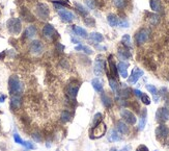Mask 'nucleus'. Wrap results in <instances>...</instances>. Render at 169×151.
<instances>
[{
	"label": "nucleus",
	"mask_w": 169,
	"mask_h": 151,
	"mask_svg": "<svg viewBox=\"0 0 169 151\" xmlns=\"http://www.w3.org/2000/svg\"><path fill=\"white\" fill-rule=\"evenodd\" d=\"M117 26L122 27V28H127V27H129V22H128V20H126V19L119 20V22H118V25H117Z\"/></svg>",
	"instance_id": "nucleus-41"
},
{
	"label": "nucleus",
	"mask_w": 169,
	"mask_h": 151,
	"mask_svg": "<svg viewBox=\"0 0 169 151\" xmlns=\"http://www.w3.org/2000/svg\"><path fill=\"white\" fill-rule=\"evenodd\" d=\"M142 75H143V71H142V70L139 69V68H134V69H133V71H132V73H131L130 77L128 78L129 84H136V82L138 81V79H139L140 77L142 76Z\"/></svg>",
	"instance_id": "nucleus-10"
},
{
	"label": "nucleus",
	"mask_w": 169,
	"mask_h": 151,
	"mask_svg": "<svg viewBox=\"0 0 169 151\" xmlns=\"http://www.w3.org/2000/svg\"><path fill=\"white\" fill-rule=\"evenodd\" d=\"M150 22L153 25H157L159 23V16H157V15H153V16H150Z\"/></svg>",
	"instance_id": "nucleus-43"
},
{
	"label": "nucleus",
	"mask_w": 169,
	"mask_h": 151,
	"mask_svg": "<svg viewBox=\"0 0 169 151\" xmlns=\"http://www.w3.org/2000/svg\"><path fill=\"white\" fill-rule=\"evenodd\" d=\"M73 31H74L75 34H77L78 37H81V38H83V39L87 38V31L80 26H74L73 27Z\"/></svg>",
	"instance_id": "nucleus-22"
},
{
	"label": "nucleus",
	"mask_w": 169,
	"mask_h": 151,
	"mask_svg": "<svg viewBox=\"0 0 169 151\" xmlns=\"http://www.w3.org/2000/svg\"><path fill=\"white\" fill-rule=\"evenodd\" d=\"M91 84H92V88L95 89V92L98 93H102L103 92V82L102 80H100L99 78H93L91 80Z\"/></svg>",
	"instance_id": "nucleus-19"
},
{
	"label": "nucleus",
	"mask_w": 169,
	"mask_h": 151,
	"mask_svg": "<svg viewBox=\"0 0 169 151\" xmlns=\"http://www.w3.org/2000/svg\"><path fill=\"white\" fill-rule=\"evenodd\" d=\"M101 99H102V102H103V104H104L105 107L110 109V107L112 106V99H111V98L108 96L107 94L103 93L102 96H101Z\"/></svg>",
	"instance_id": "nucleus-23"
},
{
	"label": "nucleus",
	"mask_w": 169,
	"mask_h": 151,
	"mask_svg": "<svg viewBox=\"0 0 169 151\" xmlns=\"http://www.w3.org/2000/svg\"><path fill=\"white\" fill-rule=\"evenodd\" d=\"M156 135H157L158 139L161 140L167 139L169 135V128L165 124H160L156 128Z\"/></svg>",
	"instance_id": "nucleus-9"
},
{
	"label": "nucleus",
	"mask_w": 169,
	"mask_h": 151,
	"mask_svg": "<svg viewBox=\"0 0 169 151\" xmlns=\"http://www.w3.org/2000/svg\"><path fill=\"white\" fill-rule=\"evenodd\" d=\"M107 130V126H106L105 123L101 122L100 124H98L97 126L92 127L91 132H90V138L91 139H100L106 133Z\"/></svg>",
	"instance_id": "nucleus-2"
},
{
	"label": "nucleus",
	"mask_w": 169,
	"mask_h": 151,
	"mask_svg": "<svg viewBox=\"0 0 169 151\" xmlns=\"http://www.w3.org/2000/svg\"><path fill=\"white\" fill-rule=\"evenodd\" d=\"M72 42H74L75 44H79V43H80L77 39H75V38H72Z\"/></svg>",
	"instance_id": "nucleus-51"
},
{
	"label": "nucleus",
	"mask_w": 169,
	"mask_h": 151,
	"mask_svg": "<svg viewBox=\"0 0 169 151\" xmlns=\"http://www.w3.org/2000/svg\"><path fill=\"white\" fill-rule=\"evenodd\" d=\"M75 7H76L77 11L79 12L81 15H83V16H87V15H88V9H85V7L82 5V4L78 3V2H75Z\"/></svg>",
	"instance_id": "nucleus-32"
},
{
	"label": "nucleus",
	"mask_w": 169,
	"mask_h": 151,
	"mask_svg": "<svg viewBox=\"0 0 169 151\" xmlns=\"http://www.w3.org/2000/svg\"><path fill=\"white\" fill-rule=\"evenodd\" d=\"M131 91L130 89H128V88H125V89H122V90H119V91H117V95H118V97L119 98H122V99H127V98L130 97V95H131Z\"/></svg>",
	"instance_id": "nucleus-28"
},
{
	"label": "nucleus",
	"mask_w": 169,
	"mask_h": 151,
	"mask_svg": "<svg viewBox=\"0 0 169 151\" xmlns=\"http://www.w3.org/2000/svg\"><path fill=\"white\" fill-rule=\"evenodd\" d=\"M107 21H108V23H109L110 26L116 27L117 25H118V22H119V19L117 18L116 15H114V14H109V15L107 16Z\"/></svg>",
	"instance_id": "nucleus-20"
},
{
	"label": "nucleus",
	"mask_w": 169,
	"mask_h": 151,
	"mask_svg": "<svg viewBox=\"0 0 169 151\" xmlns=\"http://www.w3.org/2000/svg\"><path fill=\"white\" fill-rule=\"evenodd\" d=\"M109 84H110V88L112 89L113 92L116 93L117 91H118V84H117L116 79L111 78V77H109Z\"/></svg>",
	"instance_id": "nucleus-36"
},
{
	"label": "nucleus",
	"mask_w": 169,
	"mask_h": 151,
	"mask_svg": "<svg viewBox=\"0 0 169 151\" xmlns=\"http://www.w3.org/2000/svg\"><path fill=\"white\" fill-rule=\"evenodd\" d=\"M103 120V115L101 114V113H97V114L95 115V117H93V121H92V127L97 126L98 124H100L101 122H102Z\"/></svg>",
	"instance_id": "nucleus-34"
},
{
	"label": "nucleus",
	"mask_w": 169,
	"mask_h": 151,
	"mask_svg": "<svg viewBox=\"0 0 169 151\" xmlns=\"http://www.w3.org/2000/svg\"><path fill=\"white\" fill-rule=\"evenodd\" d=\"M89 39L95 43H101L104 41V37H103V34H100V32H91V34H89Z\"/></svg>",
	"instance_id": "nucleus-25"
},
{
	"label": "nucleus",
	"mask_w": 169,
	"mask_h": 151,
	"mask_svg": "<svg viewBox=\"0 0 169 151\" xmlns=\"http://www.w3.org/2000/svg\"><path fill=\"white\" fill-rule=\"evenodd\" d=\"M24 147L28 148V149H34V145L32 144L31 142H26V141H24V144H23Z\"/></svg>",
	"instance_id": "nucleus-44"
},
{
	"label": "nucleus",
	"mask_w": 169,
	"mask_h": 151,
	"mask_svg": "<svg viewBox=\"0 0 169 151\" xmlns=\"http://www.w3.org/2000/svg\"><path fill=\"white\" fill-rule=\"evenodd\" d=\"M55 34V29L51 24H46L43 28V36L47 39H52Z\"/></svg>",
	"instance_id": "nucleus-13"
},
{
	"label": "nucleus",
	"mask_w": 169,
	"mask_h": 151,
	"mask_svg": "<svg viewBox=\"0 0 169 151\" xmlns=\"http://www.w3.org/2000/svg\"><path fill=\"white\" fill-rule=\"evenodd\" d=\"M122 140V135L116 129H111L110 133L108 135V141L109 142H118Z\"/></svg>",
	"instance_id": "nucleus-18"
},
{
	"label": "nucleus",
	"mask_w": 169,
	"mask_h": 151,
	"mask_svg": "<svg viewBox=\"0 0 169 151\" xmlns=\"http://www.w3.org/2000/svg\"><path fill=\"white\" fill-rule=\"evenodd\" d=\"M78 91H79V84H71L69 87L67 88V96H69L70 98L75 99V98L77 97Z\"/></svg>",
	"instance_id": "nucleus-14"
},
{
	"label": "nucleus",
	"mask_w": 169,
	"mask_h": 151,
	"mask_svg": "<svg viewBox=\"0 0 169 151\" xmlns=\"http://www.w3.org/2000/svg\"><path fill=\"white\" fill-rule=\"evenodd\" d=\"M35 34H36V28H35V26H33V25H30L25 30V36H26V38H28V39L34 38Z\"/></svg>",
	"instance_id": "nucleus-24"
},
{
	"label": "nucleus",
	"mask_w": 169,
	"mask_h": 151,
	"mask_svg": "<svg viewBox=\"0 0 169 151\" xmlns=\"http://www.w3.org/2000/svg\"><path fill=\"white\" fill-rule=\"evenodd\" d=\"M14 140H15V142L18 143V144H20V145L23 146V144H24V141L22 140L21 138H20V135H18V133H14Z\"/></svg>",
	"instance_id": "nucleus-42"
},
{
	"label": "nucleus",
	"mask_w": 169,
	"mask_h": 151,
	"mask_svg": "<svg viewBox=\"0 0 169 151\" xmlns=\"http://www.w3.org/2000/svg\"><path fill=\"white\" fill-rule=\"evenodd\" d=\"M85 3L88 9H95V0H85Z\"/></svg>",
	"instance_id": "nucleus-40"
},
{
	"label": "nucleus",
	"mask_w": 169,
	"mask_h": 151,
	"mask_svg": "<svg viewBox=\"0 0 169 151\" xmlns=\"http://www.w3.org/2000/svg\"><path fill=\"white\" fill-rule=\"evenodd\" d=\"M110 151H120V150H118V149H116L115 147H113V148H111Z\"/></svg>",
	"instance_id": "nucleus-52"
},
{
	"label": "nucleus",
	"mask_w": 169,
	"mask_h": 151,
	"mask_svg": "<svg viewBox=\"0 0 169 151\" xmlns=\"http://www.w3.org/2000/svg\"><path fill=\"white\" fill-rule=\"evenodd\" d=\"M136 151H150V150H148V148L146 147L145 145H140L139 147L137 148V150Z\"/></svg>",
	"instance_id": "nucleus-46"
},
{
	"label": "nucleus",
	"mask_w": 169,
	"mask_h": 151,
	"mask_svg": "<svg viewBox=\"0 0 169 151\" xmlns=\"http://www.w3.org/2000/svg\"><path fill=\"white\" fill-rule=\"evenodd\" d=\"M109 67H110V72H111V75H112L113 77H117L118 75V71H117V67L115 66V64L112 62V60H109Z\"/></svg>",
	"instance_id": "nucleus-33"
},
{
	"label": "nucleus",
	"mask_w": 169,
	"mask_h": 151,
	"mask_svg": "<svg viewBox=\"0 0 169 151\" xmlns=\"http://www.w3.org/2000/svg\"><path fill=\"white\" fill-rule=\"evenodd\" d=\"M122 43L125 47H128V48H132V42H131V37L129 34H125L122 38Z\"/></svg>",
	"instance_id": "nucleus-31"
},
{
	"label": "nucleus",
	"mask_w": 169,
	"mask_h": 151,
	"mask_svg": "<svg viewBox=\"0 0 169 151\" xmlns=\"http://www.w3.org/2000/svg\"><path fill=\"white\" fill-rule=\"evenodd\" d=\"M120 115H122V119L125 120V122L128 123V124L134 125L135 123L137 122V118H136V116L133 114L132 112H130V110H122V112H120Z\"/></svg>",
	"instance_id": "nucleus-8"
},
{
	"label": "nucleus",
	"mask_w": 169,
	"mask_h": 151,
	"mask_svg": "<svg viewBox=\"0 0 169 151\" xmlns=\"http://www.w3.org/2000/svg\"><path fill=\"white\" fill-rule=\"evenodd\" d=\"M156 151H157V150H156Z\"/></svg>",
	"instance_id": "nucleus-53"
},
{
	"label": "nucleus",
	"mask_w": 169,
	"mask_h": 151,
	"mask_svg": "<svg viewBox=\"0 0 169 151\" xmlns=\"http://www.w3.org/2000/svg\"><path fill=\"white\" fill-rule=\"evenodd\" d=\"M133 93H134L136 96L139 97V98L141 96V94H142V92H141V91H139V90H133Z\"/></svg>",
	"instance_id": "nucleus-48"
},
{
	"label": "nucleus",
	"mask_w": 169,
	"mask_h": 151,
	"mask_svg": "<svg viewBox=\"0 0 169 151\" xmlns=\"http://www.w3.org/2000/svg\"><path fill=\"white\" fill-rule=\"evenodd\" d=\"M156 118H157L158 122H160V123H163L168 120L167 114H166L164 107H160V109L157 110V113H156Z\"/></svg>",
	"instance_id": "nucleus-16"
},
{
	"label": "nucleus",
	"mask_w": 169,
	"mask_h": 151,
	"mask_svg": "<svg viewBox=\"0 0 169 151\" xmlns=\"http://www.w3.org/2000/svg\"><path fill=\"white\" fill-rule=\"evenodd\" d=\"M7 28L9 31L14 34H19L22 30V25L20 19L15 18V19H9L7 21Z\"/></svg>",
	"instance_id": "nucleus-3"
},
{
	"label": "nucleus",
	"mask_w": 169,
	"mask_h": 151,
	"mask_svg": "<svg viewBox=\"0 0 169 151\" xmlns=\"http://www.w3.org/2000/svg\"><path fill=\"white\" fill-rule=\"evenodd\" d=\"M22 104V99L20 95H12L11 98V107L14 110H17L20 109Z\"/></svg>",
	"instance_id": "nucleus-15"
},
{
	"label": "nucleus",
	"mask_w": 169,
	"mask_h": 151,
	"mask_svg": "<svg viewBox=\"0 0 169 151\" xmlns=\"http://www.w3.org/2000/svg\"><path fill=\"white\" fill-rule=\"evenodd\" d=\"M116 130L120 133V135H128L129 133V126L127 125V123H125L123 121H117Z\"/></svg>",
	"instance_id": "nucleus-17"
},
{
	"label": "nucleus",
	"mask_w": 169,
	"mask_h": 151,
	"mask_svg": "<svg viewBox=\"0 0 169 151\" xmlns=\"http://www.w3.org/2000/svg\"><path fill=\"white\" fill-rule=\"evenodd\" d=\"M22 17H23L26 21H33L34 20L33 16H32L29 13V11H27L26 9H23V11H22Z\"/></svg>",
	"instance_id": "nucleus-35"
},
{
	"label": "nucleus",
	"mask_w": 169,
	"mask_h": 151,
	"mask_svg": "<svg viewBox=\"0 0 169 151\" xmlns=\"http://www.w3.org/2000/svg\"><path fill=\"white\" fill-rule=\"evenodd\" d=\"M128 67H129V64L128 63H125V62H119L117 65V71L118 73L120 74V76L122 77V78H128Z\"/></svg>",
	"instance_id": "nucleus-12"
},
{
	"label": "nucleus",
	"mask_w": 169,
	"mask_h": 151,
	"mask_svg": "<svg viewBox=\"0 0 169 151\" xmlns=\"http://www.w3.org/2000/svg\"><path fill=\"white\" fill-rule=\"evenodd\" d=\"M131 150V147L130 146H125V147L122 148V149H120V151H130Z\"/></svg>",
	"instance_id": "nucleus-49"
},
{
	"label": "nucleus",
	"mask_w": 169,
	"mask_h": 151,
	"mask_svg": "<svg viewBox=\"0 0 169 151\" xmlns=\"http://www.w3.org/2000/svg\"><path fill=\"white\" fill-rule=\"evenodd\" d=\"M44 50V46H43L42 42L39 41V40H35V41H32L31 44H30V51L33 54H41Z\"/></svg>",
	"instance_id": "nucleus-11"
},
{
	"label": "nucleus",
	"mask_w": 169,
	"mask_h": 151,
	"mask_svg": "<svg viewBox=\"0 0 169 151\" xmlns=\"http://www.w3.org/2000/svg\"><path fill=\"white\" fill-rule=\"evenodd\" d=\"M146 89H147V91H150V93H152L153 94L155 102H159V98L160 97H159V93H158L157 88L153 84H146Z\"/></svg>",
	"instance_id": "nucleus-21"
},
{
	"label": "nucleus",
	"mask_w": 169,
	"mask_h": 151,
	"mask_svg": "<svg viewBox=\"0 0 169 151\" xmlns=\"http://www.w3.org/2000/svg\"><path fill=\"white\" fill-rule=\"evenodd\" d=\"M164 110H165L166 114H167V117H168V120H169V101H167L165 103V106H164Z\"/></svg>",
	"instance_id": "nucleus-47"
},
{
	"label": "nucleus",
	"mask_w": 169,
	"mask_h": 151,
	"mask_svg": "<svg viewBox=\"0 0 169 151\" xmlns=\"http://www.w3.org/2000/svg\"><path fill=\"white\" fill-rule=\"evenodd\" d=\"M58 14H59V16H60V18H61L62 21L67 22V23H71V22L74 21L75 18H76V16L74 15V13L67 11V9H64V7L58 9Z\"/></svg>",
	"instance_id": "nucleus-7"
},
{
	"label": "nucleus",
	"mask_w": 169,
	"mask_h": 151,
	"mask_svg": "<svg viewBox=\"0 0 169 151\" xmlns=\"http://www.w3.org/2000/svg\"><path fill=\"white\" fill-rule=\"evenodd\" d=\"M150 9L153 12H160L161 9V1L160 0H150Z\"/></svg>",
	"instance_id": "nucleus-29"
},
{
	"label": "nucleus",
	"mask_w": 169,
	"mask_h": 151,
	"mask_svg": "<svg viewBox=\"0 0 169 151\" xmlns=\"http://www.w3.org/2000/svg\"><path fill=\"white\" fill-rule=\"evenodd\" d=\"M85 23H86L88 26L93 27V26H95V20H93L92 18H88V20L85 21Z\"/></svg>",
	"instance_id": "nucleus-45"
},
{
	"label": "nucleus",
	"mask_w": 169,
	"mask_h": 151,
	"mask_svg": "<svg viewBox=\"0 0 169 151\" xmlns=\"http://www.w3.org/2000/svg\"><path fill=\"white\" fill-rule=\"evenodd\" d=\"M75 49H76L77 51H83L86 54H92L93 53L91 48H89L88 46H84V45H78V46L75 47Z\"/></svg>",
	"instance_id": "nucleus-30"
},
{
	"label": "nucleus",
	"mask_w": 169,
	"mask_h": 151,
	"mask_svg": "<svg viewBox=\"0 0 169 151\" xmlns=\"http://www.w3.org/2000/svg\"><path fill=\"white\" fill-rule=\"evenodd\" d=\"M5 96H4V95H1V96H0V102H3L4 100H5Z\"/></svg>",
	"instance_id": "nucleus-50"
},
{
	"label": "nucleus",
	"mask_w": 169,
	"mask_h": 151,
	"mask_svg": "<svg viewBox=\"0 0 169 151\" xmlns=\"http://www.w3.org/2000/svg\"><path fill=\"white\" fill-rule=\"evenodd\" d=\"M118 56H119L122 59H129L132 57V54H131V52L127 49L119 48L118 49Z\"/></svg>",
	"instance_id": "nucleus-26"
},
{
	"label": "nucleus",
	"mask_w": 169,
	"mask_h": 151,
	"mask_svg": "<svg viewBox=\"0 0 169 151\" xmlns=\"http://www.w3.org/2000/svg\"><path fill=\"white\" fill-rule=\"evenodd\" d=\"M35 14L39 18L42 20H47L50 16V9L46 4L44 3H39L35 7Z\"/></svg>",
	"instance_id": "nucleus-4"
},
{
	"label": "nucleus",
	"mask_w": 169,
	"mask_h": 151,
	"mask_svg": "<svg viewBox=\"0 0 169 151\" xmlns=\"http://www.w3.org/2000/svg\"><path fill=\"white\" fill-rule=\"evenodd\" d=\"M113 3H114V5L117 7V9H123V7L126 6V4H127V1L126 0H113Z\"/></svg>",
	"instance_id": "nucleus-38"
},
{
	"label": "nucleus",
	"mask_w": 169,
	"mask_h": 151,
	"mask_svg": "<svg viewBox=\"0 0 169 151\" xmlns=\"http://www.w3.org/2000/svg\"><path fill=\"white\" fill-rule=\"evenodd\" d=\"M148 38H150V30L146 29V28H142L136 34L135 40H136V43H137L138 45H142L147 41Z\"/></svg>",
	"instance_id": "nucleus-6"
},
{
	"label": "nucleus",
	"mask_w": 169,
	"mask_h": 151,
	"mask_svg": "<svg viewBox=\"0 0 169 151\" xmlns=\"http://www.w3.org/2000/svg\"><path fill=\"white\" fill-rule=\"evenodd\" d=\"M9 89L12 95H21V93L23 92V84L16 75H12L9 77Z\"/></svg>",
	"instance_id": "nucleus-1"
},
{
	"label": "nucleus",
	"mask_w": 169,
	"mask_h": 151,
	"mask_svg": "<svg viewBox=\"0 0 169 151\" xmlns=\"http://www.w3.org/2000/svg\"><path fill=\"white\" fill-rule=\"evenodd\" d=\"M146 115H147L146 109H143L142 114H141V117H140V121H139V130L144 129L145 124H146Z\"/></svg>",
	"instance_id": "nucleus-27"
},
{
	"label": "nucleus",
	"mask_w": 169,
	"mask_h": 151,
	"mask_svg": "<svg viewBox=\"0 0 169 151\" xmlns=\"http://www.w3.org/2000/svg\"><path fill=\"white\" fill-rule=\"evenodd\" d=\"M140 99H141V101L144 103V104H146V105L150 104V98L148 97L146 94H144V93H142V94H141Z\"/></svg>",
	"instance_id": "nucleus-39"
},
{
	"label": "nucleus",
	"mask_w": 169,
	"mask_h": 151,
	"mask_svg": "<svg viewBox=\"0 0 169 151\" xmlns=\"http://www.w3.org/2000/svg\"><path fill=\"white\" fill-rule=\"evenodd\" d=\"M104 68H105V60L103 59L102 55H99V56L95 59V67H93V72L97 76H101L104 72Z\"/></svg>",
	"instance_id": "nucleus-5"
},
{
	"label": "nucleus",
	"mask_w": 169,
	"mask_h": 151,
	"mask_svg": "<svg viewBox=\"0 0 169 151\" xmlns=\"http://www.w3.org/2000/svg\"><path fill=\"white\" fill-rule=\"evenodd\" d=\"M71 118H72V115L70 114V112H67V110H64L61 114V117H60V119H61L62 122H67V121L71 120Z\"/></svg>",
	"instance_id": "nucleus-37"
}]
</instances>
